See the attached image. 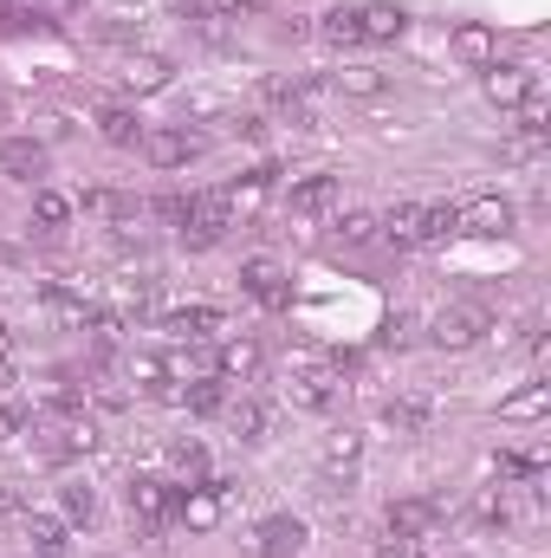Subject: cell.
Listing matches in <instances>:
<instances>
[{
  "label": "cell",
  "instance_id": "6da1fadb",
  "mask_svg": "<svg viewBox=\"0 0 551 558\" xmlns=\"http://www.w3.org/2000/svg\"><path fill=\"white\" fill-rule=\"evenodd\" d=\"M487 331H493L487 305H441V312H434V344H441V351H474Z\"/></svg>",
  "mask_w": 551,
  "mask_h": 558
},
{
  "label": "cell",
  "instance_id": "7a4b0ae2",
  "mask_svg": "<svg viewBox=\"0 0 551 558\" xmlns=\"http://www.w3.org/2000/svg\"><path fill=\"white\" fill-rule=\"evenodd\" d=\"M305 553V520L298 513H267L254 526V558H298Z\"/></svg>",
  "mask_w": 551,
  "mask_h": 558
},
{
  "label": "cell",
  "instance_id": "3957f363",
  "mask_svg": "<svg viewBox=\"0 0 551 558\" xmlns=\"http://www.w3.org/2000/svg\"><path fill=\"white\" fill-rule=\"evenodd\" d=\"M513 202L506 195H474V202H461V234H487V241H500V234H513Z\"/></svg>",
  "mask_w": 551,
  "mask_h": 558
},
{
  "label": "cell",
  "instance_id": "277c9868",
  "mask_svg": "<svg viewBox=\"0 0 551 558\" xmlns=\"http://www.w3.org/2000/svg\"><path fill=\"white\" fill-rule=\"evenodd\" d=\"M221 513H228V494H221L215 481H195V487L175 500V520H182L188 533H215V526H221Z\"/></svg>",
  "mask_w": 551,
  "mask_h": 558
},
{
  "label": "cell",
  "instance_id": "5b68a950",
  "mask_svg": "<svg viewBox=\"0 0 551 558\" xmlns=\"http://www.w3.org/2000/svg\"><path fill=\"white\" fill-rule=\"evenodd\" d=\"M175 78V65L162 59V52H131V59H118V85L131 92V98H149V92H162Z\"/></svg>",
  "mask_w": 551,
  "mask_h": 558
},
{
  "label": "cell",
  "instance_id": "8992f818",
  "mask_svg": "<svg viewBox=\"0 0 551 558\" xmlns=\"http://www.w3.org/2000/svg\"><path fill=\"white\" fill-rule=\"evenodd\" d=\"M383 520H390V533H396V539H434V533H441V500H390V513H383Z\"/></svg>",
  "mask_w": 551,
  "mask_h": 558
},
{
  "label": "cell",
  "instance_id": "52a82bcc",
  "mask_svg": "<svg viewBox=\"0 0 551 558\" xmlns=\"http://www.w3.org/2000/svg\"><path fill=\"white\" fill-rule=\"evenodd\" d=\"M241 286H247V299H260L267 312H279V305L292 299V286H285V267H279L273 254H254V260L241 267Z\"/></svg>",
  "mask_w": 551,
  "mask_h": 558
},
{
  "label": "cell",
  "instance_id": "ba28073f",
  "mask_svg": "<svg viewBox=\"0 0 551 558\" xmlns=\"http://www.w3.org/2000/svg\"><path fill=\"white\" fill-rule=\"evenodd\" d=\"M273 175H279L273 162H260V169H254L247 182H228V189H221V202H228V221H234V228L260 215V202H267V189H273Z\"/></svg>",
  "mask_w": 551,
  "mask_h": 558
},
{
  "label": "cell",
  "instance_id": "9c48e42d",
  "mask_svg": "<svg viewBox=\"0 0 551 558\" xmlns=\"http://www.w3.org/2000/svg\"><path fill=\"white\" fill-rule=\"evenodd\" d=\"M169 513H175V494H169V481L137 474V481H131V520H143V533H156Z\"/></svg>",
  "mask_w": 551,
  "mask_h": 558
},
{
  "label": "cell",
  "instance_id": "30bf717a",
  "mask_svg": "<svg viewBox=\"0 0 551 558\" xmlns=\"http://www.w3.org/2000/svg\"><path fill=\"white\" fill-rule=\"evenodd\" d=\"M91 448H98L91 416H59L46 428V461H72V454H91Z\"/></svg>",
  "mask_w": 551,
  "mask_h": 558
},
{
  "label": "cell",
  "instance_id": "8fae6325",
  "mask_svg": "<svg viewBox=\"0 0 551 558\" xmlns=\"http://www.w3.org/2000/svg\"><path fill=\"white\" fill-rule=\"evenodd\" d=\"M480 85H487V98H493L500 111H513V105H526V98L539 92V78H532L526 65H500V59L487 65V78H480Z\"/></svg>",
  "mask_w": 551,
  "mask_h": 558
},
{
  "label": "cell",
  "instance_id": "7c38bea8",
  "mask_svg": "<svg viewBox=\"0 0 551 558\" xmlns=\"http://www.w3.org/2000/svg\"><path fill=\"white\" fill-rule=\"evenodd\" d=\"M357 461H364V435H357V428H338V435H325V454H318V468H325V481H338V487H351V474H357Z\"/></svg>",
  "mask_w": 551,
  "mask_h": 558
},
{
  "label": "cell",
  "instance_id": "4fadbf2b",
  "mask_svg": "<svg viewBox=\"0 0 551 558\" xmlns=\"http://www.w3.org/2000/svg\"><path fill=\"white\" fill-rule=\"evenodd\" d=\"M0 175H13V182H39V175H46V143L7 137L0 143Z\"/></svg>",
  "mask_w": 551,
  "mask_h": 558
},
{
  "label": "cell",
  "instance_id": "5bb4252c",
  "mask_svg": "<svg viewBox=\"0 0 551 558\" xmlns=\"http://www.w3.org/2000/svg\"><path fill=\"white\" fill-rule=\"evenodd\" d=\"M454 59H461V65H474V72H487V65L500 59V39H493V26H480V20L454 26Z\"/></svg>",
  "mask_w": 551,
  "mask_h": 558
},
{
  "label": "cell",
  "instance_id": "9a60e30c",
  "mask_svg": "<svg viewBox=\"0 0 551 558\" xmlns=\"http://www.w3.org/2000/svg\"><path fill=\"white\" fill-rule=\"evenodd\" d=\"M20 533L33 539V553H46V558H65V539H72L65 520H59V513H39V507L20 513Z\"/></svg>",
  "mask_w": 551,
  "mask_h": 558
},
{
  "label": "cell",
  "instance_id": "2e32d148",
  "mask_svg": "<svg viewBox=\"0 0 551 558\" xmlns=\"http://www.w3.org/2000/svg\"><path fill=\"white\" fill-rule=\"evenodd\" d=\"M137 149L149 156V169H182V162L195 156V137H188V131H143Z\"/></svg>",
  "mask_w": 551,
  "mask_h": 558
},
{
  "label": "cell",
  "instance_id": "e0dca14e",
  "mask_svg": "<svg viewBox=\"0 0 551 558\" xmlns=\"http://www.w3.org/2000/svg\"><path fill=\"white\" fill-rule=\"evenodd\" d=\"M215 377L221 384H247V377H260V344L254 338H221V357H215Z\"/></svg>",
  "mask_w": 551,
  "mask_h": 558
},
{
  "label": "cell",
  "instance_id": "ac0fdd59",
  "mask_svg": "<svg viewBox=\"0 0 551 558\" xmlns=\"http://www.w3.org/2000/svg\"><path fill=\"white\" fill-rule=\"evenodd\" d=\"M403 26H409V13H403L396 0H370V7L357 13V33L377 39V46H383V39H403Z\"/></svg>",
  "mask_w": 551,
  "mask_h": 558
},
{
  "label": "cell",
  "instance_id": "d6986e66",
  "mask_svg": "<svg viewBox=\"0 0 551 558\" xmlns=\"http://www.w3.org/2000/svg\"><path fill=\"white\" fill-rule=\"evenodd\" d=\"M169 331H175V338H228V312H215V305H182V312H169Z\"/></svg>",
  "mask_w": 551,
  "mask_h": 558
},
{
  "label": "cell",
  "instance_id": "ffe728a7",
  "mask_svg": "<svg viewBox=\"0 0 551 558\" xmlns=\"http://www.w3.org/2000/svg\"><path fill=\"white\" fill-rule=\"evenodd\" d=\"M331 397H338L331 371H298V377L285 384V403H292V410H331Z\"/></svg>",
  "mask_w": 551,
  "mask_h": 558
},
{
  "label": "cell",
  "instance_id": "44dd1931",
  "mask_svg": "<svg viewBox=\"0 0 551 558\" xmlns=\"http://www.w3.org/2000/svg\"><path fill=\"white\" fill-rule=\"evenodd\" d=\"M434 422V397H390L383 403V428H396V435H421Z\"/></svg>",
  "mask_w": 551,
  "mask_h": 558
},
{
  "label": "cell",
  "instance_id": "7402d4cb",
  "mask_svg": "<svg viewBox=\"0 0 551 558\" xmlns=\"http://www.w3.org/2000/svg\"><path fill=\"white\" fill-rule=\"evenodd\" d=\"M551 410V384L546 377H532V384H519L506 403H500V422H539Z\"/></svg>",
  "mask_w": 551,
  "mask_h": 558
},
{
  "label": "cell",
  "instance_id": "603a6c76",
  "mask_svg": "<svg viewBox=\"0 0 551 558\" xmlns=\"http://www.w3.org/2000/svg\"><path fill=\"white\" fill-rule=\"evenodd\" d=\"M331 202H338V175H305V182H292V195H285L292 215H325Z\"/></svg>",
  "mask_w": 551,
  "mask_h": 558
},
{
  "label": "cell",
  "instance_id": "cb8c5ba5",
  "mask_svg": "<svg viewBox=\"0 0 551 558\" xmlns=\"http://www.w3.org/2000/svg\"><path fill=\"white\" fill-rule=\"evenodd\" d=\"M377 234H383L390 247H421V208H415V202H396V208L377 221Z\"/></svg>",
  "mask_w": 551,
  "mask_h": 558
},
{
  "label": "cell",
  "instance_id": "d4e9b609",
  "mask_svg": "<svg viewBox=\"0 0 551 558\" xmlns=\"http://www.w3.org/2000/svg\"><path fill=\"white\" fill-rule=\"evenodd\" d=\"M98 137L111 143V149H137V143H143L137 111H124V105H105V111H98Z\"/></svg>",
  "mask_w": 551,
  "mask_h": 558
},
{
  "label": "cell",
  "instance_id": "484cf974",
  "mask_svg": "<svg viewBox=\"0 0 551 558\" xmlns=\"http://www.w3.org/2000/svg\"><path fill=\"white\" fill-rule=\"evenodd\" d=\"M331 85H338L344 98H383V92H390V78H383L377 65H344V72H331Z\"/></svg>",
  "mask_w": 551,
  "mask_h": 558
},
{
  "label": "cell",
  "instance_id": "4316f807",
  "mask_svg": "<svg viewBox=\"0 0 551 558\" xmlns=\"http://www.w3.org/2000/svg\"><path fill=\"white\" fill-rule=\"evenodd\" d=\"M85 215H98V221H137V202L131 195H118V189H85V202H78Z\"/></svg>",
  "mask_w": 551,
  "mask_h": 558
},
{
  "label": "cell",
  "instance_id": "83f0119b",
  "mask_svg": "<svg viewBox=\"0 0 551 558\" xmlns=\"http://www.w3.org/2000/svg\"><path fill=\"white\" fill-rule=\"evenodd\" d=\"M228 428H234V441H267L273 410H267V403H234V410H228Z\"/></svg>",
  "mask_w": 551,
  "mask_h": 558
},
{
  "label": "cell",
  "instance_id": "f1b7e54d",
  "mask_svg": "<svg viewBox=\"0 0 551 558\" xmlns=\"http://www.w3.org/2000/svg\"><path fill=\"white\" fill-rule=\"evenodd\" d=\"M46 312H52V318H59V325H72V331H85V325H91V318H98V312H91V305H85V299H72V292H59V286H52V292H46Z\"/></svg>",
  "mask_w": 551,
  "mask_h": 558
},
{
  "label": "cell",
  "instance_id": "f546056e",
  "mask_svg": "<svg viewBox=\"0 0 551 558\" xmlns=\"http://www.w3.org/2000/svg\"><path fill=\"white\" fill-rule=\"evenodd\" d=\"M33 221H39V228H65V221H72V202H65L59 189H33Z\"/></svg>",
  "mask_w": 551,
  "mask_h": 558
},
{
  "label": "cell",
  "instance_id": "4dcf8cb0",
  "mask_svg": "<svg viewBox=\"0 0 551 558\" xmlns=\"http://www.w3.org/2000/svg\"><path fill=\"white\" fill-rule=\"evenodd\" d=\"M318 33H325L331 46H364V33H357V13H351V7H331Z\"/></svg>",
  "mask_w": 551,
  "mask_h": 558
},
{
  "label": "cell",
  "instance_id": "1f68e13d",
  "mask_svg": "<svg viewBox=\"0 0 551 558\" xmlns=\"http://www.w3.org/2000/svg\"><path fill=\"white\" fill-rule=\"evenodd\" d=\"M215 118H228V124H234L241 111H234L221 92H195V98H188V124H215Z\"/></svg>",
  "mask_w": 551,
  "mask_h": 558
},
{
  "label": "cell",
  "instance_id": "d6a6232c",
  "mask_svg": "<svg viewBox=\"0 0 551 558\" xmlns=\"http://www.w3.org/2000/svg\"><path fill=\"white\" fill-rule=\"evenodd\" d=\"M188 410H195V416H221V410H228V384H221V377H201V384L188 390Z\"/></svg>",
  "mask_w": 551,
  "mask_h": 558
},
{
  "label": "cell",
  "instance_id": "836d02e7",
  "mask_svg": "<svg viewBox=\"0 0 551 558\" xmlns=\"http://www.w3.org/2000/svg\"><path fill=\"white\" fill-rule=\"evenodd\" d=\"M169 461H175V474H182L188 487L208 474V448H201V441H175V448H169Z\"/></svg>",
  "mask_w": 551,
  "mask_h": 558
},
{
  "label": "cell",
  "instance_id": "e575fe53",
  "mask_svg": "<svg viewBox=\"0 0 551 558\" xmlns=\"http://www.w3.org/2000/svg\"><path fill=\"white\" fill-rule=\"evenodd\" d=\"M448 234H461V208L448 202V208H421V241H448Z\"/></svg>",
  "mask_w": 551,
  "mask_h": 558
},
{
  "label": "cell",
  "instance_id": "d590c367",
  "mask_svg": "<svg viewBox=\"0 0 551 558\" xmlns=\"http://www.w3.org/2000/svg\"><path fill=\"white\" fill-rule=\"evenodd\" d=\"M513 111H519V131H526V137H539V143H546V131H551V105L539 98V92H532L526 105H513Z\"/></svg>",
  "mask_w": 551,
  "mask_h": 558
},
{
  "label": "cell",
  "instance_id": "8d00e7d4",
  "mask_svg": "<svg viewBox=\"0 0 551 558\" xmlns=\"http://www.w3.org/2000/svg\"><path fill=\"white\" fill-rule=\"evenodd\" d=\"M338 241H344V247H370V241H377V215H344V221H338Z\"/></svg>",
  "mask_w": 551,
  "mask_h": 558
},
{
  "label": "cell",
  "instance_id": "74e56055",
  "mask_svg": "<svg viewBox=\"0 0 551 558\" xmlns=\"http://www.w3.org/2000/svg\"><path fill=\"white\" fill-rule=\"evenodd\" d=\"M59 507H65V520H91V513H98V494H91L85 481H72V487L59 494Z\"/></svg>",
  "mask_w": 551,
  "mask_h": 558
},
{
  "label": "cell",
  "instance_id": "f35d334b",
  "mask_svg": "<svg viewBox=\"0 0 551 558\" xmlns=\"http://www.w3.org/2000/svg\"><path fill=\"white\" fill-rule=\"evenodd\" d=\"M188 202H195V195H156V202H149V215H156V221H169V228H182V221H188Z\"/></svg>",
  "mask_w": 551,
  "mask_h": 558
},
{
  "label": "cell",
  "instance_id": "ab89813d",
  "mask_svg": "<svg viewBox=\"0 0 551 558\" xmlns=\"http://www.w3.org/2000/svg\"><path fill=\"white\" fill-rule=\"evenodd\" d=\"M20 428H26V410L20 403H0V441H13Z\"/></svg>",
  "mask_w": 551,
  "mask_h": 558
},
{
  "label": "cell",
  "instance_id": "60d3db41",
  "mask_svg": "<svg viewBox=\"0 0 551 558\" xmlns=\"http://www.w3.org/2000/svg\"><path fill=\"white\" fill-rule=\"evenodd\" d=\"M409 318H403V312H396V318H390V325H383V344H396V351H403V344H409Z\"/></svg>",
  "mask_w": 551,
  "mask_h": 558
},
{
  "label": "cell",
  "instance_id": "b9f144b4",
  "mask_svg": "<svg viewBox=\"0 0 551 558\" xmlns=\"http://www.w3.org/2000/svg\"><path fill=\"white\" fill-rule=\"evenodd\" d=\"M13 364H20V338L0 325V371H13Z\"/></svg>",
  "mask_w": 551,
  "mask_h": 558
},
{
  "label": "cell",
  "instance_id": "7bdbcfd3",
  "mask_svg": "<svg viewBox=\"0 0 551 558\" xmlns=\"http://www.w3.org/2000/svg\"><path fill=\"white\" fill-rule=\"evenodd\" d=\"M20 513H26V507H20V494H0V533H7V526H20Z\"/></svg>",
  "mask_w": 551,
  "mask_h": 558
},
{
  "label": "cell",
  "instance_id": "ee69618b",
  "mask_svg": "<svg viewBox=\"0 0 551 558\" xmlns=\"http://www.w3.org/2000/svg\"><path fill=\"white\" fill-rule=\"evenodd\" d=\"M254 7H267V0H221L215 13H254Z\"/></svg>",
  "mask_w": 551,
  "mask_h": 558
},
{
  "label": "cell",
  "instance_id": "f6af8a7d",
  "mask_svg": "<svg viewBox=\"0 0 551 558\" xmlns=\"http://www.w3.org/2000/svg\"><path fill=\"white\" fill-rule=\"evenodd\" d=\"M377 558H409V553H396V546H383V553H377Z\"/></svg>",
  "mask_w": 551,
  "mask_h": 558
},
{
  "label": "cell",
  "instance_id": "bcb514c9",
  "mask_svg": "<svg viewBox=\"0 0 551 558\" xmlns=\"http://www.w3.org/2000/svg\"><path fill=\"white\" fill-rule=\"evenodd\" d=\"M33 558H46V553H33Z\"/></svg>",
  "mask_w": 551,
  "mask_h": 558
}]
</instances>
